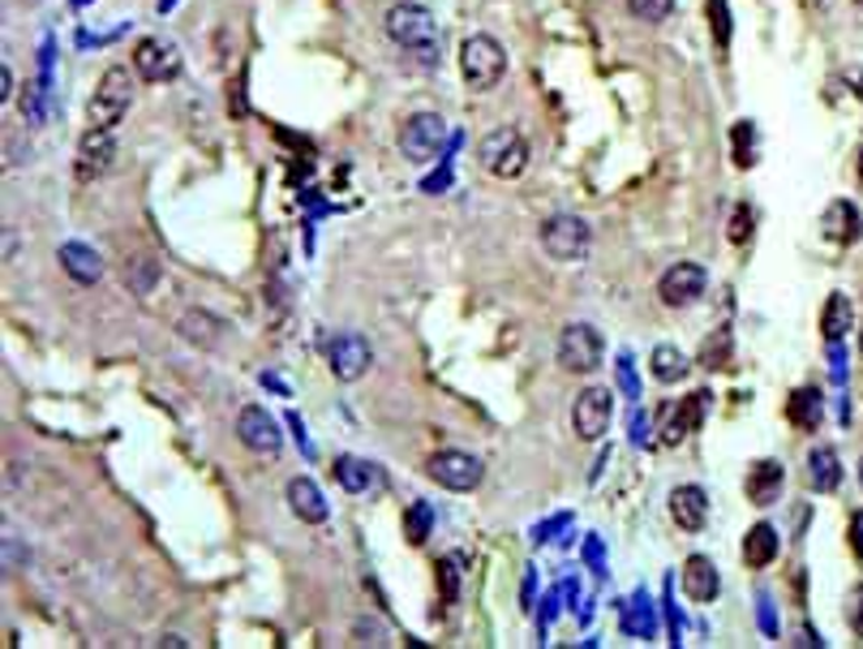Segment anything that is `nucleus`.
I'll return each instance as SVG.
<instances>
[{
	"mask_svg": "<svg viewBox=\"0 0 863 649\" xmlns=\"http://www.w3.org/2000/svg\"><path fill=\"white\" fill-rule=\"evenodd\" d=\"M860 482H863V460H860Z\"/></svg>",
	"mask_w": 863,
	"mask_h": 649,
	"instance_id": "44",
	"label": "nucleus"
},
{
	"mask_svg": "<svg viewBox=\"0 0 863 649\" xmlns=\"http://www.w3.org/2000/svg\"><path fill=\"white\" fill-rule=\"evenodd\" d=\"M331 473H335V482L344 490H352V495L370 490V482H374V465H370V460H357V456H335Z\"/></svg>",
	"mask_w": 863,
	"mask_h": 649,
	"instance_id": "28",
	"label": "nucleus"
},
{
	"mask_svg": "<svg viewBox=\"0 0 863 649\" xmlns=\"http://www.w3.org/2000/svg\"><path fill=\"white\" fill-rule=\"evenodd\" d=\"M846 623H851L855 637H863V585H855V589L846 593Z\"/></svg>",
	"mask_w": 863,
	"mask_h": 649,
	"instance_id": "36",
	"label": "nucleus"
},
{
	"mask_svg": "<svg viewBox=\"0 0 863 649\" xmlns=\"http://www.w3.org/2000/svg\"><path fill=\"white\" fill-rule=\"evenodd\" d=\"M821 228H825V237L837 241V246H855L863 237V216L855 202H846V198H837L825 207V216H821Z\"/></svg>",
	"mask_w": 863,
	"mask_h": 649,
	"instance_id": "19",
	"label": "nucleus"
},
{
	"mask_svg": "<svg viewBox=\"0 0 863 649\" xmlns=\"http://www.w3.org/2000/svg\"><path fill=\"white\" fill-rule=\"evenodd\" d=\"M478 160L490 177L499 181H515L524 168H529V142L515 126H499L478 142Z\"/></svg>",
	"mask_w": 863,
	"mask_h": 649,
	"instance_id": "3",
	"label": "nucleus"
},
{
	"mask_svg": "<svg viewBox=\"0 0 863 649\" xmlns=\"http://www.w3.org/2000/svg\"><path fill=\"white\" fill-rule=\"evenodd\" d=\"M807 482L816 495H830V490L842 487V460L833 448H812L807 452Z\"/></svg>",
	"mask_w": 863,
	"mask_h": 649,
	"instance_id": "25",
	"label": "nucleus"
},
{
	"mask_svg": "<svg viewBox=\"0 0 863 649\" xmlns=\"http://www.w3.org/2000/svg\"><path fill=\"white\" fill-rule=\"evenodd\" d=\"M747 237H752V207H747V202H739L735 216H731V241L743 246Z\"/></svg>",
	"mask_w": 863,
	"mask_h": 649,
	"instance_id": "35",
	"label": "nucleus"
},
{
	"mask_svg": "<svg viewBox=\"0 0 863 649\" xmlns=\"http://www.w3.org/2000/svg\"><path fill=\"white\" fill-rule=\"evenodd\" d=\"M61 271L73 280V284H99V280H103V259H99V250L82 246V241H64Z\"/></svg>",
	"mask_w": 863,
	"mask_h": 649,
	"instance_id": "21",
	"label": "nucleus"
},
{
	"mask_svg": "<svg viewBox=\"0 0 863 649\" xmlns=\"http://www.w3.org/2000/svg\"><path fill=\"white\" fill-rule=\"evenodd\" d=\"M0 99H4V103L13 99V73H9V66L0 69Z\"/></svg>",
	"mask_w": 863,
	"mask_h": 649,
	"instance_id": "39",
	"label": "nucleus"
},
{
	"mask_svg": "<svg viewBox=\"0 0 863 649\" xmlns=\"http://www.w3.org/2000/svg\"><path fill=\"white\" fill-rule=\"evenodd\" d=\"M851 542H855V555L863 559V512L851 517Z\"/></svg>",
	"mask_w": 863,
	"mask_h": 649,
	"instance_id": "38",
	"label": "nucleus"
},
{
	"mask_svg": "<svg viewBox=\"0 0 863 649\" xmlns=\"http://www.w3.org/2000/svg\"><path fill=\"white\" fill-rule=\"evenodd\" d=\"M430 529H434V508L430 503H409L404 508V538H409V547H421L430 538Z\"/></svg>",
	"mask_w": 863,
	"mask_h": 649,
	"instance_id": "30",
	"label": "nucleus"
},
{
	"mask_svg": "<svg viewBox=\"0 0 863 649\" xmlns=\"http://www.w3.org/2000/svg\"><path fill=\"white\" fill-rule=\"evenodd\" d=\"M434 572H439V593H443V602L451 607V602L460 598V559H455V555L439 559V568H434Z\"/></svg>",
	"mask_w": 863,
	"mask_h": 649,
	"instance_id": "33",
	"label": "nucleus"
},
{
	"mask_svg": "<svg viewBox=\"0 0 863 649\" xmlns=\"http://www.w3.org/2000/svg\"><path fill=\"white\" fill-rule=\"evenodd\" d=\"M782 551V538H777V529L761 520V525H752L747 533H743V563L747 568H769L773 559Z\"/></svg>",
	"mask_w": 863,
	"mask_h": 649,
	"instance_id": "23",
	"label": "nucleus"
},
{
	"mask_svg": "<svg viewBox=\"0 0 863 649\" xmlns=\"http://www.w3.org/2000/svg\"><path fill=\"white\" fill-rule=\"evenodd\" d=\"M133 73L142 78V82H172L177 73H181V52H177V43H168V39H138L133 43Z\"/></svg>",
	"mask_w": 863,
	"mask_h": 649,
	"instance_id": "12",
	"label": "nucleus"
},
{
	"mask_svg": "<svg viewBox=\"0 0 863 649\" xmlns=\"http://www.w3.org/2000/svg\"><path fill=\"white\" fill-rule=\"evenodd\" d=\"M593 246V228L580 216H550L542 224V250L550 262H580Z\"/></svg>",
	"mask_w": 863,
	"mask_h": 649,
	"instance_id": "5",
	"label": "nucleus"
},
{
	"mask_svg": "<svg viewBox=\"0 0 863 649\" xmlns=\"http://www.w3.org/2000/svg\"><path fill=\"white\" fill-rule=\"evenodd\" d=\"M735 142H739V151H735V156H739V168H752V163H756V160H752V121H739V126H735Z\"/></svg>",
	"mask_w": 863,
	"mask_h": 649,
	"instance_id": "37",
	"label": "nucleus"
},
{
	"mask_svg": "<svg viewBox=\"0 0 863 649\" xmlns=\"http://www.w3.org/2000/svg\"><path fill=\"white\" fill-rule=\"evenodd\" d=\"M851 4H855V9H863V0H851Z\"/></svg>",
	"mask_w": 863,
	"mask_h": 649,
	"instance_id": "43",
	"label": "nucleus"
},
{
	"mask_svg": "<svg viewBox=\"0 0 863 649\" xmlns=\"http://www.w3.org/2000/svg\"><path fill=\"white\" fill-rule=\"evenodd\" d=\"M704 405H709V396H704V391H692L679 409L666 413V422H662V443H666V448H679V443L704 422Z\"/></svg>",
	"mask_w": 863,
	"mask_h": 649,
	"instance_id": "18",
	"label": "nucleus"
},
{
	"mask_svg": "<svg viewBox=\"0 0 863 649\" xmlns=\"http://www.w3.org/2000/svg\"><path fill=\"white\" fill-rule=\"evenodd\" d=\"M860 181H863V147H860Z\"/></svg>",
	"mask_w": 863,
	"mask_h": 649,
	"instance_id": "41",
	"label": "nucleus"
},
{
	"mask_svg": "<svg viewBox=\"0 0 863 649\" xmlns=\"http://www.w3.org/2000/svg\"><path fill=\"white\" fill-rule=\"evenodd\" d=\"M126 280H129V289L138 292V297H147V292L155 289V280H160V262H155V259L126 262Z\"/></svg>",
	"mask_w": 863,
	"mask_h": 649,
	"instance_id": "31",
	"label": "nucleus"
},
{
	"mask_svg": "<svg viewBox=\"0 0 863 649\" xmlns=\"http://www.w3.org/2000/svg\"><path fill=\"white\" fill-rule=\"evenodd\" d=\"M129 103H133V78H129V69L108 66L103 69V78H99L96 96L87 103V121H91L96 130H117L121 117L129 112Z\"/></svg>",
	"mask_w": 863,
	"mask_h": 649,
	"instance_id": "4",
	"label": "nucleus"
},
{
	"mask_svg": "<svg viewBox=\"0 0 863 649\" xmlns=\"http://www.w3.org/2000/svg\"><path fill=\"white\" fill-rule=\"evenodd\" d=\"M649 375H653L662 388L679 383V379L688 375V358L679 353V345H658V349L649 353Z\"/></svg>",
	"mask_w": 863,
	"mask_h": 649,
	"instance_id": "26",
	"label": "nucleus"
},
{
	"mask_svg": "<svg viewBox=\"0 0 863 649\" xmlns=\"http://www.w3.org/2000/svg\"><path fill=\"white\" fill-rule=\"evenodd\" d=\"M704 284H709V271L701 262H674L671 271L658 280V297L666 310H688L692 301L704 297Z\"/></svg>",
	"mask_w": 863,
	"mask_h": 649,
	"instance_id": "13",
	"label": "nucleus"
},
{
	"mask_svg": "<svg viewBox=\"0 0 863 649\" xmlns=\"http://www.w3.org/2000/svg\"><path fill=\"white\" fill-rule=\"evenodd\" d=\"M671 520L688 533H701L709 520V495L701 487H674L671 490Z\"/></svg>",
	"mask_w": 863,
	"mask_h": 649,
	"instance_id": "20",
	"label": "nucleus"
},
{
	"mask_svg": "<svg viewBox=\"0 0 863 649\" xmlns=\"http://www.w3.org/2000/svg\"><path fill=\"white\" fill-rule=\"evenodd\" d=\"M606 358V345L593 323H568L559 331V366L572 375H593Z\"/></svg>",
	"mask_w": 863,
	"mask_h": 649,
	"instance_id": "6",
	"label": "nucleus"
},
{
	"mask_svg": "<svg viewBox=\"0 0 863 649\" xmlns=\"http://www.w3.org/2000/svg\"><path fill=\"white\" fill-rule=\"evenodd\" d=\"M448 147V121L439 112H413L400 130V151L404 160L413 163H430L439 160V151Z\"/></svg>",
	"mask_w": 863,
	"mask_h": 649,
	"instance_id": "7",
	"label": "nucleus"
},
{
	"mask_svg": "<svg viewBox=\"0 0 863 649\" xmlns=\"http://www.w3.org/2000/svg\"><path fill=\"white\" fill-rule=\"evenodd\" d=\"M786 418L800 426V430H816L825 409H821V391L816 388H800L791 400H786Z\"/></svg>",
	"mask_w": 863,
	"mask_h": 649,
	"instance_id": "27",
	"label": "nucleus"
},
{
	"mask_svg": "<svg viewBox=\"0 0 863 649\" xmlns=\"http://www.w3.org/2000/svg\"><path fill=\"white\" fill-rule=\"evenodd\" d=\"M160 646H168V649H185V646H190V641H185V637H177V632H168V637H163Z\"/></svg>",
	"mask_w": 863,
	"mask_h": 649,
	"instance_id": "40",
	"label": "nucleus"
},
{
	"mask_svg": "<svg viewBox=\"0 0 863 649\" xmlns=\"http://www.w3.org/2000/svg\"><path fill=\"white\" fill-rule=\"evenodd\" d=\"M425 473H430V482H439L443 490L469 495V490L481 487V478H485V465H481L478 456H469V452H434L430 460H425Z\"/></svg>",
	"mask_w": 863,
	"mask_h": 649,
	"instance_id": "9",
	"label": "nucleus"
},
{
	"mask_svg": "<svg viewBox=\"0 0 863 649\" xmlns=\"http://www.w3.org/2000/svg\"><path fill=\"white\" fill-rule=\"evenodd\" d=\"M237 439H241V448H245V452L267 456V460H275V456L284 452L280 422H275L262 405H245V409L237 413Z\"/></svg>",
	"mask_w": 863,
	"mask_h": 649,
	"instance_id": "10",
	"label": "nucleus"
},
{
	"mask_svg": "<svg viewBox=\"0 0 863 649\" xmlns=\"http://www.w3.org/2000/svg\"><path fill=\"white\" fill-rule=\"evenodd\" d=\"M709 27H713L718 48L726 52L731 48V9H726V0H709Z\"/></svg>",
	"mask_w": 863,
	"mask_h": 649,
	"instance_id": "34",
	"label": "nucleus"
},
{
	"mask_svg": "<svg viewBox=\"0 0 863 649\" xmlns=\"http://www.w3.org/2000/svg\"><path fill=\"white\" fill-rule=\"evenodd\" d=\"M284 495H288L292 517L301 520V525H322V520L331 517V508H327V499H322V490L314 478H292Z\"/></svg>",
	"mask_w": 863,
	"mask_h": 649,
	"instance_id": "17",
	"label": "nucleus"
},
{
	"mask_svg": "<svg viewBox=\"0 0 863 649\" xmlns=\"http://www.w3.org/2000/svg\"><path fill=\"white\" fill-rule=\"evenodd\" d=\"M628 13H632L636 22L658 27V22H666L674 13V0H628Z\"/></svg>",
	"mask_w": 863,
	"mask_h": 649,
	"instance_id": "32",
	"label": "nucleus"
},
{
	"mask_svg": "<svg viewBox=\"0 0 863 649\" xmlns=\"http://www.w3.org/2000/svg\"><path fill=\"white\" fill-rule=\"evenodd\" d=\"M614 422V391L610 388H584L572 405V430L575 439L598 443Z\"/></svg>",
	"mask_w": 863,
	"mask_h": 649,
	"instance_id": "8",
	"label": "nucleus"
},
{
	"mask_svg": "<svg viewBox=\"0 0 863 649\" xmlns=\"http://www.w3.org/2000/svg\"><path fill=\"white\" fill-rule=\"evenodd\" d=\"M177 331H181L185 345H198V349H220V340H224V323L207 310H185Z\"/></svg>",
	"mask_w": 863,
	"mask_h": 649,
	"instance_id": "22",
	"label": "nucleus"
},
{
	"mask_svg": "<svg viewBox=\"0 0 863 649\" xmlns=\"http://www.w3.org/2000/svg\"><path fill=\"white\" fill-rule=\"evenodd\" d=\"M851 327H855V301L846 297V292H830V301H825V310H821V336L837 345V340H846L851 336Z\"/></svg>",
	"mask_w": 863,
	"mask_h": 649,
	"instance_id": "24",
	"label": "nucleus"
},
{
	"mask_svg": "<svg viewBox=\"0 0 863 649\" xmlns=\"http://www.w3.org/2000/svg\"><path fill=\"white\" fill-rule=\"evenodd\" d=\"M782 487H786V469L782 460H756L743 478V490H747V503L756 508H773L782 499Z\"/></svg>",
	"mask_w": 863,
	"mask_h": 649,
	"instance_id": "15",
	"label": "nucleus"
},
{
	"mask_svg": "<svg viewBox=\"0 0 863 649\" xmlns=\"http://www.w3.org/2000/svg\"><path fill=\"white\" fill-rule=\"evenodd\" d=\"M117 168V138L112 130H91L82 133V142H78V160H73V172H78V181H99V177H108Z\"/></svg>",
	"mask_w": 863,
	"mask_h": 649,
	"instance_id": "14",
	"label": "nucleus"
},
{
	"mask_svg": "<svg viewBox=\"0 0 863 649\" xmlns=\"http://www.w3.org/2000/svg\"><path fill=\"white\" fill-rule=\"evenodd\" d=\"M383 22L395 48L413 52L421 66H439V22H434V13L425 4H417V0L391 4Z\"/></svg>",
	"mask_w": 863,
	"mask_h": 649,
	"instance_id": "1",
	"label": "nucleus"
},
{
	"mask_svg": "<svg viewBox=\"0 0 863 649\" xmlns=\"http://www.w3.org/2000/svg\"><path fill=\"white\" fill-rule=\"evenodd\" d=\"M327 366H331V375H335L340 383H357V379H365V370L374 366V349H370V340H365L361 331H340V336L327 345Z\"/></svg>",
	"mask_w": 863,
	"mask_h": 649,
	"instance_id": "11",
	"label": "nucleus"
},
{
	"mask_svg": "<svg viewBox=\"0 0 863 649\" xmlns=\"http://www.w3.org/2000/svg\"><path fill=\"white\" fill-rule=\"evenodd\" d=\"M460 73H464V82H469L473 91H494V87L503 82V73H508V52H503V43L490 39V34H469V39L460 43Z\"/></svg>",
	"mask_w": 863,
	"mask_h": 649,
	"instance_id": "2",
	"label": "nucleus"
},
{
	"mask_svg": "<svg viewBox=\"0 0 863 649\" xmlns=\"http://www.w3.org/2000/svg\"><path fill=\"white\" fill-rule=\"evenodd\" d=\"M860 353H863V323H860Z\"/></svg>",
	"mask_w": 863,
	"mask_h": 649,
	"instance_id": "42",
	"label": "nucleus"
},
{
	"mask_svg": "<svg viewBox=\"0 0 863 649\" xmlns=\"http://www.w3.org/2000/svg\"><path fill=\"white\" fill-rule=\"evenodd\" d=\"M679 585L692 602H713L722 593V577H718V563L709 555H688L683 559V572H679Z\"/></svg>",
	"mask_w": 863,
	"mask_h": 649,
	"instance_id": "16",
	"label": "nucleus"
},
{
	"mask_svg": "<svg viewBox=\"0 0 863 649\" xmlns=\"http://www.w3.org/2000/svg\"><path fill=\"white\" fill-rule=\"evenodd\" d=\"M731 353H735V336H731V327H718L701 345V366L704 370H726Z\"/></svg>",
	"mask_w": 863,
	"mask_h": 649,
	"instance_id": "29",
	"label": "nucleus"
}]
</instances>
